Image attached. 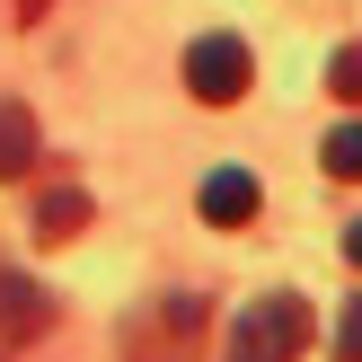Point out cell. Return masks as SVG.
Returning <instances> with one entry per match:
<instances>
[{"instance_id":"6da1fadb","label":"cell","mask_w":362,"mask_h":362,"mask_svg":"<svg viewBox=\"0 0 362 362\" xmlns=\"http://www.w3.org/2000/svg\"><path fill=\"white\" fill-rule=\"evenodd\" d=\"M212 336V300L204 292H159L151 310L124 318V362H194Z\"/></svg>"},{"instance_id":"7a4b0ae2","label":"cell","mask_w":362,"mask_h":362,"mask_svg":"<svg viewBox=\"0 0 362 362\" xmlns=\"http://www.w3.org/2000/svg\"><path fill=\"white\" fill-rule=\"evenodd\" d=\"M300 345H310V300L300 292H265V300L239 310L221 362H300Z\"/></svg>"},{"instance_id":"3957f363","label":"cell","mask_w":362,"mask_h":362,"mask_svg":"<svg viewBox=\"0 0 362 362\" xmlns=\"http://www.w3.org/2000/svg\"><path fill=\"white\" fill-rule=\"evenodd\" d=\"M247 80H257V62H247L239 35H194V45H186V88L204 106H239Z\"/></svg>"},{"instance_id":"277c9868","label":"cell","mask_w":362,"mask_h":362,"mask_svg":"<svg viewBox=\"0 0 362 362\" xmlns=\"http://www.w3.org/2000/svg\"><path fill=\"white\" fill-rule=\"evenodd\" d=\"M45 327H53V300L35 292L27 274H9V265H0V362H9L18 345H35Z\"/></svg>"},{"instance_id":"5b68a950","label":"cell","mask_w":362,"mask_h":362,"mask_svg":"<svg viewBox=\"0 0 362 362\" xmlns=\"http://www.w3.org/2000/svg\"><path fill=\"white\" fill-rule=\"evenodd\" d=\"M194 212H204L212 230H247L257 221V177L247 168H212L204 186H194Z\"/></svg>"},{"instance_id":"8992f818","label":"cell","mask_w":362,"mask_h":362,"mask_svg":"<svg viewBox=\"0 0 362 362\" xmlns=\"http://www.w3.org/2000/svg\"><path fill=\"white\" fill-rule=\"evenodd\" d=\"M35 168V115L18 98H0V186H9V177H27Z\"/></svg>"},{"instance_id":"52a82bcc","label":"cell","mask_w":362,"mask_h":362,"mask_svg":"<svg viewBox=\"0 0 362 362\" xmlns=\"http://www.w3.org/2000/svg\"><path fill=\"white\" fill-rule=\"evenodd\" d=\"M80 230H88V194L80 186H45V204H35V239H80Z\"/></svg>"},{"instance_id":"ba28073f","label":"cell","mask_w":362,"mask_h":362,"mask_svg":"<svg viewBox=\"0 0 362 362\" xmlns=\"http://www.w3.org/2000/svg\"><path fill=\"white\" fill-rule=\"evenodd\" d=\"M318 159H327V177H345V186H362V124H336Z\"/></svg>"},{"instance_id":"9c48e42d","label":"cell","mask_w":362,"mask_h":362,"mask_svg":"<svg viewBox=\"0 0 362 362\" xmlns=\"http://www.w3.org/2000/svg\"><path fill=\"white\" fill-rule=\"evenodd\" d=\"M327 98L362 106V45H336V62H327Z\"/></svg>"},{"instance_id":"30bf717a","label":"cell","mask_w":362,"mask_h":362,"mask_svg":"<svg viewBox=\"0 0 362 362\" xmlns=\"http://www.w3.org/2000/svg\"><path fill=\"white\" fill-rule=\"evenodd\" d=\"M336 362H362V292L345 300V318H336Z\"/></svg>"},{"instance_id":"8fae6325","label":"cell","mask_w":362,"mask_h":362,"mask_svg":"<svg viewBox=\"0 0 362 362\" xmlns=\"http://www.w3.org/2000/svg\"><path fill=\"white\" fill-rule=\"evenodd\" d=\"M345 265H354V274H362V221L345 230Z\"/></svg>"}]
</instances>
